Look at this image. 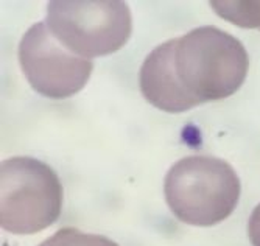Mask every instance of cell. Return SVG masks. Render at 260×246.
I'll return each mask as SVG.
<instances>
[{
  "label": "cell",
  "instance_id": "1",
  "mask_svg": "<svg viewBox=\"0 0 260 246\" xmlns=\"http://www.w3.org/2000/svg\"><path fill=\"white\" fill-rule=\"evenodd\" d=\"M164 195L179 221L209 228L232 215L240 201L242 184L226 161L197 155L172 165L164 181Z\"/></svg>",
  "mask_w": 260,
  "mask_h": 246
},
{
  "label": "cell",
  "instance_id": "2",
  "mask_svg": "<svg viewBox=\"0 0 260 246\" xmlns=\"http://www.w3.org/2000/svg\"><path fill=\"white\" fill-rule=\"evenodd\" d=\"M248 69L245 45L221 28L198 27L176 41V75L200 105L235 94L242 87Z\"/></svg>",
  "mask_w": 260,
  "mask_h": 246
},
{
  "label": "cell",
  "instance_id": "3",
  "mask_svg": "<svg viewBox=\"0 0 260 246\" xmlns=\"http://www.w3.org/2000/svg\"><path fill=\"white\" fill-rule=\"evenodd\" d=\"M64 189L55 170L35 158H10L0 165V225L30 235L59 218Z\"/></svg>",
  "mask_w": 260,
  "mask_h": 246
},
{
  "label": "cell",
  "instance_id": "4",
  "mask_svg": "<svg viewBox=\"0 0 260 246\" xmlns=\"http://www.w3.org/2000/svg\"><path fill=\"white\" fill-rule=\"evenodd\" d=\"M45 23L61 45L86 59L119 52L133 32L129 7L115 0L49 2Z\"/></svg>",
  "mask_w": 260,
  "mask_h": 246
},
{
  "label": "cell",
  "instance_id": "5",
  "mask_svg": "<svg viewBox=\"0 0 260 246\" xmlns=\"http://www.w3.org/2000/svg\"><path fill=\"white\" fill-rule=\"evenodd\" d=\"M19 63L28 84L41 95L64 100L89 81L93 64L58 42L45 22L31 25L19 44Z\"/></svg>",
  "mask_w": 260,
  "mask_h": 246
},
{
  "label": "cell",
  "instance_id": "6",
  "mask_svg": "<svg viewBox=\"0 0 260 246\" xmlns=\"http://www.w3.org/2000/svg\"><path fill=\"white\" fill-rule=\"evenodd\" d=\"M178 39L157 45L145 58L139 73L140 90L145 100L160 111L178 114L200 105L181 84L175 70V47Z\"/></svg>",
  "mask_w": 260,
  "mask_h": 246
},
{
  "label": "cell",
  "instance_id": "7",
  "mask_svg": "<svg viewBox=\"0 0 260 246\" xmlns=\"http://www.w3.org/2000/svg\"><path fill=\"white\" fill-rule=\"evenodd\" d=\"M210 7L234 25L260 30V2H210Z\"/></svg>",
  "mask_w": 260,
  "mask_h": 246
},
{
  "label": "cell",
  "instance_id": "8",
  "mask_svg": "<svg viewBox=\"0 0 260 246\" xmlns=\"http://www.w3.org/2000/svg\"><path fill=\"white\" fill-rule=\"evenodd\" d=\"M38 246H119L108 237L81 232L75 228H62Z\"/></svg>",
  "mask_w": 260,
  "mask_h": 246
},
{
  "label": "cell",
  "instance_id": "9",
  "mask_svg": "<svg viewBox=\"0 0 260 246\" xmlns=\"http://www.w3.org/2000/svg\"><path fill=\"white\" fill-rule=\"evenodd\" d=\"M248 237L252 246H260V204H257L252 213L249 215Z\"/></svg>",
  "mask_w": 260,
  "mask_h": 246
}]
</instances>
